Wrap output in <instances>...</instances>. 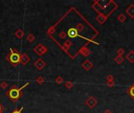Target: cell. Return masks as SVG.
I'll return each instance as SVG.
<instances>
[{
	"label": "cell",
	"mask_w": 134,
	"mask_h": 113,
	"mask_svg": "<svg viewBox=\"0 0 134 113\" xmlns=\"http://www.w3.org/2000/svg\"><path fill=\"white\" fill-rule=\"evenodd\" d=\"M126 12L131 18H134V4L129 5V6H128V8L126 9Z\"/></svg>",
	"instance_id": "8992f818"
},
{
	"label": "cell",
	"mask_w": 134,
	"mask_h": 113,
	"mask_svg": "<svg viewBox=\"0 0 134 113\" xmlns=\"http://www.w3.org/2000/svg\"><path fill=\"white\" fill-rule=\"evenodd\" d=\"M75 28L77 29V31H78V32H82L83 30L85 29V26H84V24H82V23H79V24L76 25V28Z\"/></svg>",
	"instance_id": "5bb4252c"
},
{
	"label": "cell",
	"mask_w": 134,
	"mask_h": 113,
	"mask_svg": "<svg viewBox=\"0 0 134 113\" xmlns=\"http://www.w3.org/2000/svg\"><path fill=\"white\" fill-rule=\"evenodd\" d=\"M71 45H72V42H71V41H70V40H67V41H66V42H65V46H68V47H69V46H71Z\"/></svg>",
	"instance_id": "7402d4cb"
},
{
	"label": "cell",
	"mask_w": 134,
	"mask_h": 113,
	"mask_svg": "<svg viewBox=\"0 0 134 113\" xmlns=\"http://www.w3.org/2000/svg\"><path fill=\"white\" fill-rule=\"evenodd\" d=\"M103 113H112V112L110 111V110H109V109H106Z\"/></svg>",
	"instance_id": "cb8c5ba5"
},
{
	"label": "cell",
	"mask_w": 134,
	"mask_h": 113,
	"mask_svg": "<svg viewBox=\"0 0 134 113\" xmlns=\"http://www.w3.org/2000/svg\"><path fill=\"white\" fill-rule=\"evenodd\" d=\"M107 82H110V81H114V76L112 75H108L107 76Z\"/></svg>",
	"instance_id": "e0dca14e"
},
{
	"label": "cell",
	"mask_w": 134,
	"mask_h": 113,
	"mask_svg": "<svg viewBox=\"0 0 134 113\" xmlns=\"http://www.w3.org/2000/svg\"><path fill=\"white\" fill-rule=\"evenodd\" d=\"M125 54V50L122 48H119L117 50V55L118 56H123V54Z\"/></svg>",
	"instance_id": "9a60e30c"
},
{
	"label": "cell",
	"mask_w": 134,
	"mask_h": 113,
	"mask_svg": "<svg viewBox=\"0 0 134 113\" xmlns=\"http://www.w3.org/2000/svg\"><path fill=\"white\" fill-rule=\"evenodd\" d=\"M82 68H84L86 71H89L93 67V65L89 60H86V61L82 64Z\"/></svg>",
	"instance_id": "277c9868"
},
{
	"label": "cell",
	"mask_w": 134,
	"mask_h": 113,
	"mask_svg": "<svg viewBox=\"0 0 134 113\" xmlns=\"http://www.w3.org/2000/svg\"><path fill=\"white\" fill-rule=\"evenodd\" d=\"M28 84H29V82H27V83L23 86L21 88H19V89H16V88H14V87L10 89L8 91L7 95L9 96L10 99L13 100V101H16L17 99H19V97H21V90L23 88H25Z\"/></svg>",
	"instance_id": "6da1fadb"
},
{
	"label": "cell",
	"mask_w": 134,
	"mask_h": 113,
	"mask_svg": "<svg viewBox=\"0 0 134 113\" xmlns=\"http://www.w3.org/2000/svg\"><path fill=\"white\" fill-rule=\"evenodd\" d=\"M45 62L42 61V60H41V59H39L38 61H37L35 63V67L38 68V69H39V70H41V69L44 67L45 66Z\"/></svg>",
	"instance_id": "9c48e42d"
},
{
	"label": "cell",
	"mask_w": 134,
	"mask_h": 113,
	"mask_svg": "<svg viewBox=\"0 0 134 113\" xmlns=\"http://www.w3.org/2000/svg\"><path fill=\"white\" fill-rule=\"evenodd\" d=\"M56 83L61 84V82H63V79L61 77V76H59V77H57V78L56 79Z\"/></svg>",
	"instance_id": "ffe728a7"
},
{
	"label": "cell",
	"mask_w": 134,
	"mask_h": 113,
	"mask_svg": "<svg viewBox=\"0 0 134 113\" xmlns=\"http://www.w3.org/2000/svg\"><path fill=\"white\" fill-rule=\"evenodd\" d=\"M16 35L18 36V38H21L22 36V32L21 31V30H18V31L16 32Z\"/></svg>",
	"instance_id": "44dd1931"
},
{
	"label": "cell",
	"mask_w": 134,
	"mask_h": 113,
	"mask_svg": "<svg viewBox=\"0 0 134 113\" xmlns=\"http://www.w3.org/2000/svg\"><path fill=\"white\" fill-rule=\"evenodd\" d=\"M22 110H23V108H21V109H19V110H17V109H16V110H14L12 113H21Z\"/></svg>",
	"instance_id": "603a6c76"
},
{
	"label": "cell",
	"mask_w": 134,
	"mask_h": 113,
	"mask_svg": "<svg viewBox=\"0 0 134 113\" xmlns=\"http://www.w3.org/2000/svg\"><path fill=\"white\" fill-rule=\"evenodd\" d=\"M2 107L1 106V105H0V113L2 112Z\"/></svg>",
	"instance_id": "d4e9b609"
},
{
	"label": "cell",
	"mask_w": 134,
	"mask_h": 113,
	"mask_svg": "<svg viewBox=\"0 0 134 113\" xmlns=\"http://www.w3.org/2000/svg\"><path fill=\"white\" fill-rule=\"evenodd\" d=\"M96 20H97V21L100 23V24H103V23H104L105 21H106V17L104 16H103L102 14H100L97 17H96Z\"/></svg>",
	"instance_id": "30bf717a"
},
{
	"label": "cell",
	"mask_w": 134,
	"mask_h": 113,
	"mask_svg": "<svg viewBox=\"0 0 134 113\" xmlns=\"http://www.w3.org/2000/svg\"><path fill=\"white\" fill-rule=\"evenodd\" d=\"M127 93H128V94H129V96L133 99H134V84H133L131 86H129L128 90H127Z\"/></svg>",
	"instance_id": "8fae6325"
},
{
	"label": "cell",
	"mask_w": 134,
	"mask_h": 113,
	"mask_svg": "<svg viewBox=\"0 0 134 113\" xmlns=\"http://www.w3.org/2000/svg\"><path fill=\"white\" fill-rule=\"evenodd\" d=\"M73 83H72V82H71V81H68V82H66V83H65V86H66V87L67 88H68V89H71L72 87H73Z\"/></svg>",
	"instance_id": "2e32d148"
},
{
	"label": "cell",
	"mask_w": 134,
	"mask_h": 113,
	"mask_svg": "<svg viewBox=\"0 0 134 113\" xmlns=\"http://www.w3.org/2000/svg\"><path fill=\"white\" fill-rule=\"evenodd\" d=\"M106 84H107V86H109V87H113V86L115 85V82H114V81L107 82H106Z\"/></svg>",
	"instance_id": "ac0fdd59"
},
{
	"label": "cell",
	"mask_w": 134,
	"mask_h": 113,
	"mask_svg": "<svg viewBox=\"0 0 134 113\" xmlns=\"http://www.w3.org/2000/svg\"><path fill=\"white\" fill-rule=\"evenodd\" d=\"M117 19H118V21L119 22L123 23V22H125V21H126V16H125V14H120L118 16H117Z\"/></svg>",
	"instance_id": "4fadbf2b"
},
{
	"label": "cell",
	"mask_w": 134,
	"mask_h": 113,
	"mask_svg": "<svg viewBox=\"0 0 134 113\" xmlns=\"http://www.w3.org/2000/svg\"><path fill=\"white\" fill-rule=\"evenodd\" d=\"M86 104L89 108H93L96 105V104H97V101L93 96H90L89 98L86 100Z\"/></svg>",
	"instance_id": "3957f363"
},
{
	"label": "cell",
	"mask_w": 134,
	"mask_h": 113,
	"mask_svg": "<svg viewBox=\"0 0 134 113\" xmlns=\"http://www.w3.org/2000/svg\"><path fill=\"white\" fill-rule=\"evenodd\" d=\"M9 61L13 65L18 64L21 61V55L16 52H13L11 54L9 55Z\"/></svg>",
	"instance_id": "7a4b0ae2"
},
{
	"label": "cell",
	"mask_w": 134,
	"mask_h": 113,
	"mask_svg": "<svg viewBox=\"0 0 134 113\" xmlns=\"http://www.w3.org/2000/svg\"><path fill=\"white\" fill-rule=\"evenodd\" d=\"M115 61L118 65H121L122 63L124 62V57L122 56H118V55H117V56L115 58Z\"/></svg>",
	"instance_id": "7c38bea8"
},
{
	"label": "cell",
	"mask_w": 134,
	"mask_h": 113,
	"mask_svg": "<svg viewBox=\"0 0 134 113\" xmlns=\"http://www.w3.org/2000/svg\"><path fill=\"white\" fill-rule=\"evenodd\" d=\"M79 52L82 55L85 56H88L90 54H91V51H90L86 46H83V47H82Z\"/></svg>",
	"instance_id": "ba28073f"
},
{
	"label": "cell",
	"mask_w": 134,
	"mask_h": 113,
	"mask_svg": "<svg viewBox=\"0 0 134 113\" xmlns=\"http://www.w3.org/2000/svg\"><path fill=\"white\" fill-rule=\"evenodd\" d=\"M126 58L128 60L130 64H133V63H134V51L133 50H130L128 54H126Z\"/></svg>",
	"instance_id": "52a82bcc"
},
{
	"label": "cell",
	"mask_w": 134,
	"mask_h": 113,
	"mask_svg": "<svg viewBox=\"0 0 134 113\" xmlns=\"http://www.w3.org/2000/svg\"><path fill=\"white\" fill-rule=\"evenodd\" d=\"M59 37L61 38V39H64L66 37V33L64 32H61V33L59 34Z\"/></svg>",
	"instance_id": "d6986e66"
},
{
	"label": "cell",
	"mask_w": 134,
	"mask_h": 113,
	"mask_svg": "<svg viewBox=\"0 0 134 113\" xmlns=\"http://www.w3.org/2000/svg\"><path fill=\"white\" fill-rule=\"evenodd\" d=\"M68 35L70 38H75L79 35L78 31L75 28H71L68 31Z\"/></svg>",
	"instance_id": "5b68a950"
}]
</instances>
